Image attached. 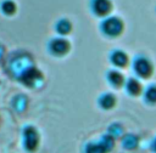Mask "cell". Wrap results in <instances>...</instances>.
Returning <instances> with one entry per match:
<instances>
[{
	"mask_svg": "<svg viewBox=\"0 0 156 153\" xmlns=\"http://www.w3.org/2000/svg\"><path fill=\"white\" fill-rule=\"evenodd\" d=\"M154 151L156 152V140H155V147H154Z\"/></svg>",
	"mask_w": 156,
	"mask_h": 153,
	"instance_id": "8fae6325",
	"label": "cell"
},
{
	"mask_svg": "<svg viewBox=\"0 0 156 153\" xmlns=\"http://www.w3.org/2000/svg\"><path fill=\"white\" fill-rule=\"evenodd\" d=\"M116 103V100H115V96L112 93H104L101 97H100V104L101 107H104L105 109H108V108H112Z\"/></svg>",
	"mask_w": 156,
	"mask_h": 153,
	"instance_id": "ba28073f",
	"label": "cell"
},
{
	"mask_svg": "<svg viewBox=\"0 0 156 153\" xmlns=\"http://www.w3.org/2000/svg\"><path fill=\"white\" fill-rule=\"evenodd\" d=\"M124 29V23L119 17L110 16L105 17L104 21L100 24V30L105 36L108 38H116L122 34Z\"/></svg>",
	"mask_w": 156,
	"mask_h": 153,
	"instance_id": "6da1fadb",
	"label": "cell"
},
{
	"mask_svg": "<svg viewBox=\"0 0 156 153\" xmlns=\"http://www.w3.org/2000/svg\"><path fill=\"white\" fill-rule=\"evenodd\" d=\"M90 10L98 17H107L112 11L111 0H91Z\"/></svg>",
	"mask_w": 156,
	"mask_h": 153,
	"instance_id": "3957f363",
	"label": "cell"
},
{
	"mask_svg": "<svg viewBox=\"0 0 156 153\" xmlns=\"http://www.w3.org/2000/svg\"><path fill=\"white\" fill-rule=\"evenodd\" d=\"M145 101L151 104L156 103V85H150L145 90Z\"/></svg>",
	"mask_w": 156,
	"mask_h": 153,
	"instance_id": "30bf717a",
	"label": "cell"
},
{
	"mask_svg": "<svg viewBox=\"0 0 156 153\" xmlns=\"http://www.w3.org/2000/svg\"><path fill=\"white\" fill-rule=\"evenodd\" d=\"M124 86H126V91L133 96H138L140 95L143 86L140 84V81L135 78H129L127 81H124Z\"/></svg>",
	"mask_w": 156,
	"mask_h": 153,
	"instance_id": "52a82bcc",
	"label": "cell"
},
{
	"mask_svg": "<svg viewBox=\"0 0 156 153\" xmlns=\"http://www.w3.org/2000/svg\"><path fill=\"white\" fill-rule=\"evenodd\" d=\"M110 62L116 68H124L128 64L129 58H128V55L124 51H122V50H115L110 55Z\"/></svg>",
	"mask_w": 156,
	"mask_h": 153,
	"instance_id": "277c9868",
	"label": "cell"
},
{
	"mask_svg": "<svg viewBox=\"0 0 156 153\" xmlns=\"http://www.w3.org/2000/svg\"><path fill=\"white\" fill-rule=\"evenodd\" d=\"M72 29V24L68 19H60L56 23V30L60 34H68Z\"/></svg>",
	"mask_w": 156,
	"mask_h": 153,
	"instance_id": "9c48e42d",
	"label": "cell"
},
{
	"mask_svg": "<svg viewBox=\"0 0 156 153\" xmlns=\"http://www.w3.org/2000/svg\"><path fill=\"white\" fill-rule=\"evenodd\" d=\"M107 80L115 87H121L122 85H124V81H126L123 74L118 69H112L107 72Z\"/></svg>",
	"mask_w": 156,
	"mask_h": 153,
	"instance_id": "8992f818",
	"label": "cell"
},
{
	"mask_svg": "<svg viewBox=\"0 0 156 153\" xmlns=\"http://www.w3.org/2000/svg\"><path fill=\"white\" fill-rule=\"evenodd\" d=\"M51 52L56 56H62L69 51V42L66 39H54L50 42Z\"/></svg>",
	"mask_w": 156,
	"mask_h": 153,
	"instance_id": "5b68a950",
	"label": "cell"
},
{
	"mask_svg": "<svg viewBox=\"0 0 156 153\" xmlns=\"http://www.w3.org/2000/svg\"><path fill=\"white\" fill-rule=\"evenodd\" d=\"M133 69H134V73L136 74L138 78L146 79V78H150L152 75L154 64L147 57L138 56V57H135V59L133 62Z\"/></svg>",
	"mask_w": 156,
	"mask_h": 153,
	"instance_id": "7a4b0ae2",
	"label": "cell"
}]
</instances>
